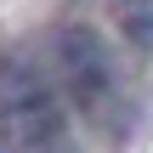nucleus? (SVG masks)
Here are the masks:
<instances>
[{"label": "nucleus", "instance_id": "obj_1", "mask_svg": "<svg viewBox=\"0 0 153 153\" xmlns=\"http://www.w3.org/2000/svg\"><path fill=\"white\" fill-rule=\"evenodd\" d=\"M62 125H68V114H62L51 79L40 74V62L6 51L0 57V136L23 153H45L62 142Z\"/></svg>", "mask_w": 153, "mask_h": 153}, {"label": "nucleus", "instance_id": "obj_3", "mask_svg": "<svg viewBox=\"0 0 153 153\" xmlns=\"http://www.w3.org/2000/svg\"><path fill=\"white\" fill-rule=\"evenodd\" d=\"M125 28L142 51H153V0H125Z\"/></svg>", "mask_w": 153, "mask_h": 153}, {"label": "nucleus", "instance_id": "obj_2", "mask_svg": "<svg viewBox=\"0 0 153 153\" xmlns=\"http://www.w3.org/2000/svg\"><path fill=\"white\" fill-rule=\"evenodd\" d=\"M57 68H62V85H68L74 108L85 119H108V108L119 97V74H114V57H108L102 34L85 28V23H68L57 34Z\"/></svg>", "mask_w": 153, "mask_h": 153}]
</instances>
